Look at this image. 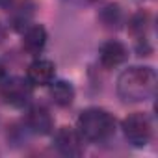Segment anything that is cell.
Returning <instances> with one entry per match:
<instances>
[{
    "label": "cell",
    "instance_id": "4",
    "mask_svg": "<svg viewBox=\"0 0 158 158\" xmlns=\"http://www.w3.org/2000/svg\"><path fill=\"white\" fill-rule=\"evenodd\" d=\"M0 97L10 106L23 108L32 99V84L28 80H24V78H19V76L8 78L0 86Z\"/></svg>",
    "mask_w": 158,
    "mask_h": 158
},
{
    "label": "cell",
    "instance_id": "13",
    "mask_svg": "<svg viewBox=\"0 0 158 158\" xmlns=\"http://www.w3.org/2000/svg\"><path fill=\"white\" fill-rule=\"evenodd\" d=\"M6 39V28H4V24L0 23V43H2Z\"/></svg>",
    "mask_w": 158,
    "mask_h": 158
},
{
    "label": "cell",
    "instance_id": "11",
    "mask_svg": "<svg viewBox=\"0 0 158 158\" xmlns=\"http://www.w3.org/2000/svg\"><path fill=\"white\" fill-rule=\"evenodd\" d=\"M102 21L108 24V26H117L121 23V10L117 4H110L102 10Z\"/></svg>",
    "mask_w": 158,
    "mask_h": 158
},
{
    "label": "cell",
    "instance_id": "3",
    "mask_svg": "<svg viewBox=\"0 0 158 158\" xmlns=\"http://www.w3.org/2000/svg\"><path fill=\"white\" fill-rule=\"evenodd\" d=\"M123 132H125V138L134 147H145L152 136L151 119L141 112L130 114L128 117L123 119Z\"/></svg>",
    "mask_w": 158,
    "mask_h": 158
},
{
    "label": "cell",
    "instance_id": "1",
    "mask_svg": "<svg viewBox=\"0 0 158 158\" xmlns=\"http://www.w3.org/2000/svg\"><path fill=\"white\" fill-rule=\"evenodd\" d=\"M156 73L151 67H130L117 78V93L125 102H141L154 95Z\"/></svg>",
    "mask_w": 158,
    "mask_h": 158
},
{
    "label": "cell",
    "instance_id": "9",
    "mask_svg": "<svg viewBox=\"0 0 158 158\" xmlns=\"http://www.w3.org/2000/svg\"><path fill=\"white\" fill-rule=\"evenodd\" d=\"M47 45V30L41 24H34L24 32L23 37V47L30 54H39Z\"/></svg>",
    "mask_w": 158,
    "mask_h": 158
},
{
    "label": "cell",
    "instance_id": "2",
    "mask_svg": "<svg viewBox=\"0 0 158 158\" xmlns=\"http://www.w3.org/2000/svg\"><path fill=\"white\" fill-rule=\"evenodd\" d=\"M76 130L89 141H104L115 132V119L102 108H88L78 115Z\"/></svg>",
    "mask_w": 158,
    "mask_h": 158
},
{
    "label": "cell",
    "instance_id": "15",
    "mask_svg": "<svg viewBox=\"0 0 158 158\" xmlns=\"http://www.w3.org/2000/svg\"><path fill=\"white\" fill-rule=\"evenodd\" d=\"M11 2V0H0V6H8Z\"/></svg>",
    "mask_w": 158,
    "mask_h": 158
},
{
    "label": "cell",
    "instance_id": "10",
    "mask_svg": "<svg viewBox=\"0 0 158 158\" xmlns=\"http://www.w3.org/2000/svg\"><path fill=\"white\" fill-rule=\"evenodd\" d=\"M50 97L58 106H69L74 99V88L73 84H69L67 80H58V82H50Z\"/></svg>",
    "mask_w": 158,
    "mask_h": 158
},
{
    "label": "cell",
    "instance_id": "6",
    "mask_svg": "<svg viewBox=\"0 0 158 158\" xmlns=\"http://www.w3.org/2000/svg\"><path fill=\"white\" fill-rule=\"evenodd\" d=\"M56 67L50 60H35L26 71V80L32 86H48L54 80Z\"/></svg>",
    "mask_w": 158,
    "mask_h": 158
},
{
    "label": "cell",
    "instance_id": "7",
    "mask_svg": "<svg viewBox=\"0 0 158 158\" xmlns=\"http://www.w3.org/2000/svg\"><path fill=\"white\" fill-rule=\"evenodd\" d=\"M128 58V50L123 43L119 41H106L101 48H99V60L104 67L112 69L117 67L121 63H125Z\"/></svg>",
    "mask_w": 158,
    "mask_h": 158
},
{
    "label": "cell",
    "instance_id": "14",
    "mask_svg": "<svg viewBox=\"0 0 158 158\" xmlns=\"http://www.w3.org/2000/svg\"><path fill=\"white\" fill-rule=\"evenodd\" d=\"M4 76H6V67H4V63L0 61V82L4 80Z\"/></svg>",
    "mask_w": 158,
    "mask_h": 158
},
{
    "label": "cell",
    "instance_id": "5",
    "mask_svg": "<svg viewBox=\"0 0 158 158\" xmlns=\"http://www.w3.org/2000/svg\"><path fill=\"white\" fill-rule=\"evenodd\" d=\"M84 138L80 136V132L71 128V127H61L56 132V147L63 156H80L84 152Z\"/></svg>",
    "mask_w": 158,
    "mask_h": 158
},
{
    "label": "cell",
    "instance_id": "12",
    "mask_svg": "<svg viewBox=\"0 0 158 158\" xmlns=\"http://www.w3.org/2000/svg\"><path fill=\"white\" fill-rule=\"evenodd\" d=\"M147 28V15L138 13L132 21H130V32L136 35H143V30Z\"/></svg>",
    "mask_w": 158,
    "mask_h": 158
},
{
    "label": "cell",
    "instance_id": "8",
    "mask_svg": "<svg viewBox=\"0 0 158 158\" xmlns=\"http://www.w3.org/2000/svg\"><path fill=\"white\" fill-rule=\"evenodd\" d=\"M28 127L35 134H50L52 130V117L45 106H32L28 110Z\"/></svg>",
    "mask_w": 158,
    "mask_h": 158
},
{
    "label": "cell",
    "instance_id": "16",
    "mask_svg": "<svg viewBox=\"0 0 158 158\" xmlns=\"http://www.w3.org/2000/svg\"><path fill=\"white\" fill-rule=\"evenodd\" d=\"M88 2H97V0H88Z\"/></svg>",
    "mask_w": 158,
    "mask_h": 158
}]
</instances>
